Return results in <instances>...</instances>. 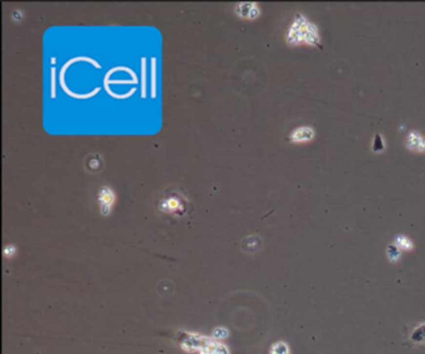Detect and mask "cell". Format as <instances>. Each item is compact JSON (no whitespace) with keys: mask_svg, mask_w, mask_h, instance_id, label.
Listing matches in <instances>:
<instances>
[{"mask_svg":"<svg viewBox=\"0 0 425 354\" xmlns=\"http://www.w3.org/2000/svg\"><path fill=\"white\" fill-rule=\"evenodd\" d=\"M373 145H374V146H373V150H374V151H381V150L384 149L383 140H382V138L379 135L375 136Z\"/></svg>","mask_w":425,"mask_h":354,"instance_id":"ba28073f","label":"cell"},{"mask_svg":"<svg viewBox=\"0 0 425 354\" xmlns=\"http://www.w3.org/2000/svg\"><path fill=\"white\" fill-rule=\"evenodd\" d=\"M157 210L160 214L170 217H183L188 214L190 201L185 195H182L177 190H170L166 192L157 202Z\"/></svg>","mask_w":425,"mask_h":354,"instance_id":"6da1fadb","label":"cell"},{"mask_svg":"<svg viewBox=\"0 0 425 354\" xmlns=\"http://www.w3.org/2000/svg\"><path fill=\"white\" fill-rule=\"evenodd\" d=\"M312 136H313V132L311 131V130L308 129V127H301V129H297L296 131L292 134V140L293 141H303V140H308V138H311Z\"/></svg>","mask_w":425,"mask_h":354,"instance_id":"277c9868","label":"cell"},{"mask_svg":"<svg viewBox=\"0 0 425 354\" xmlns=\"http://www.w3.org/2000/svg\"><path fill=\"white\" fill-rule=\"evenodd\" d=\"M397 243L402 248H405V250H410V248L413 247V245H411V242L409 241V239L406 238V237H403V236L397 237Z\"/></svg>","mask_w":425,"mask_h":354,"instance_id":"52a82bcc","label":"cell"},{"mask_svg":"<svg viewBox=\"0 0 425 354\" xmlns=\"http://www.w3.org/2000/svg\"><path fill=\"white\" fill-rule=\"evenodd\" d=\"M386 253H388V257L390 258V261H397L398 258H399L400 253L399 250H398L397 246H388V248H386Z\"/></svg>","mask_w":425,"mask_h":354,"instance_id":"8992f818","label":"cell"},{"mask_svg":"<svg viewBox=\"0 0 425 354\" xmlns=\"http://www.w3.org/2000/svg\"><path fill=\"white\" fill-rule=\"evenodd\" d=\"M271 354H289V348L283 342L274 343L271 347Z\"/></svg>","mask_w":425,"mask_h":354,"instance_id":"5b68a950","label":"cell"},{"mask_svg":"<svg viewBox=\"0 0 425 354\" xmlns=\"http://www.w3.org/2000/svg\"><path fill=\"white\" fill-rule=\"evenodd\" d=\"M408 342L415 346H425V323L411 329L408 334Z\"/></svg>","mask_w":425,"mask_h":354,"instance_id":"3957f363","label":"cell"},{"mask_svg":"<svg viewBox=\"0 0 425 354\" xmlns=\"http://www.w3.org/2000/svg\"><path fill=\"white\" fill-rule=\"evenodd\" d=\"M99 205H100V211L104 216L110 215L112 210V206H114L115 200V192L112 191L111 187L109 186H102L99 191Z\"/></svg>","mask_w":425,"mask_h":354,"instance_id":"7a4b0ae2","label":"cell"}]
</instances>
